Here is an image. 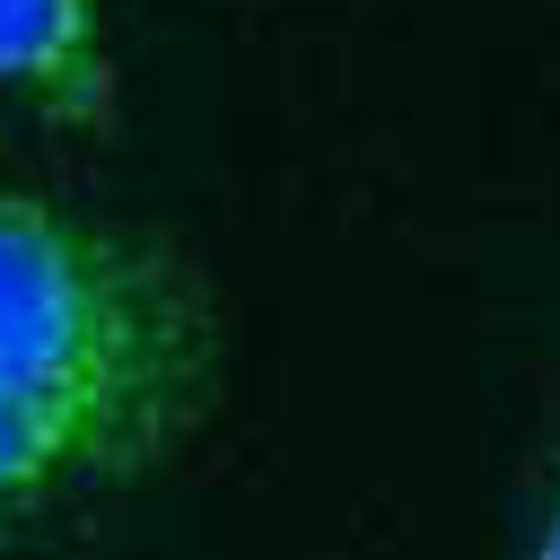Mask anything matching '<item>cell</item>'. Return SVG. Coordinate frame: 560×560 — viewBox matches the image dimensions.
<instances>
[{
	"label": "cell",
	"mask_w": 560,
	"mask_h": 560,
	"mask_svg": "<svg viewBox=\"0 0 560 560\" xmlns=\"http://www.w3.org/2000/svg\"><path fill=\"white\" fill-rule=\"evenodd\" d=\"M534 560H560V490H551V508H542V534H534Z\"/></svg>",
	"instance_id": "cell-3"
},
{
	"label": "cell",
	"mask_w": 560,
	"mask_h": 560,
	"mask_svg": "<svg viewBox=\"0 0 560 560\" xmlns=\"http://www.w3.org/2000/svg\"><path fill=\"white\" fill-rule=\"evenodd\" d=\"M201 394V289L105 219L0 192V525L149 472Z\"/></svg>",
	"instance_id": "cell-1"
},
{
	"label": "cell",
	"mask_w": 560,
	"mask_h": 560,
	"mask_svg": "<svg viewBox=\"0 0 560 560\" xmlns=\"http://www.w3.org/2000/svg\"><path fill=\"white\" fill-rule=\"evenodd\" d=\"M0 96H18L61 131H96L114 114L96 0H0Z\"/></svg>",
	"instance_id": "cell-2"
}]
</instances>
